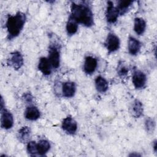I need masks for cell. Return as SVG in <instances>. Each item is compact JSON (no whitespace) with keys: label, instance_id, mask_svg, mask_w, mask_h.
I'll list each match as a JSON object with an SVG mask.
<instances>
[{"label":"cell","instance_id":"obj_8","mask_svg":"<svg viewBox=\"0 0 157 157\" xmlns=\"http://www.w3.org/2000/svg\"><path fill=\"white\" fill-rule=\"evenodd\" d=\"M7 64L15 70L20 69L23 65V58L21 53L18 51L11 53L7 59Z\"/></svg>","mask_w":157,"mask_h":157},{"label":"cell","instance_id":"obj_25","mask_svg":"<svg viewBox=\"0 0 157 157\" xmlns=\"http://www.w3.org/2000/svg\"><path fill=\"white\" fill-rule=\"evenodd\" d=\"M23 99H24V101H25L26 102L29 104V103H31V102H33V98L32 95H31L30 93H25V94H23Z\"/></svg>","mask_w":157,"mask_h":157},{"label":"cell","instance_id":"obj_6","mask_svg":"<svg viewBox=\"0 0 157 157\" xmlns=\"http://www.w3.org/2000/svg\"><path fill=\"white\" fill-rule=\"evenodd\" d=\"M13 117L10 112L5 108L1 109V127L5 129H10L13 125Z\"/></svg>","mask_w":157,"mask_h":157},{"label":"cell","instance_id":"obj_24","mask_svg":"<svg viewBox=\"0 0 157 157\" xmlns=\"http://www.w3.org/2000/svg\"><path fill=\"white\" fill-rule=\"evenodd\" d=\"M36 142L34 141H30L27 144V151L30 155L36 156L37 155V147H36Z\"/></svg>","mask_w":157,"mask_h":157},{"label":"cell","instance_id":"obj_7","mask_svg":"<svg viewBox=\"0 0 157 157\" xmlns=\"http://www.w3.org/2000/svg\"><path fill=\"white\" fill-rule=\"evenodd\" d=\"M62 129L67 134H74L77 130V121L71 116L64 118L61 123Z\"/></svg>","mask_w":157,"mask_h":157},{"label":"cell","instance_id":"obj_21","mask_svg":"<svg viewBox=\"0 0 157 157\" xmlns=\"http://www.w3.org/2000/svg\"><path fill=\"white\" fill-rule=\"evenodd\" d=\"M132 1H120L116 7L117 8L120 15H123L127 12L128 9L133 4Z\"/></svg>","mask_w":157,"mask_h":157},{"label":"cell","instance_id":"obj_14","mask_svg":"<svg viewBox=\"0 0 157 157\" xmlns=\"http://www.w3.org/2000/svg\"><path fill=\"white\" fill-rule=\"evenodd\" d=\"M25 118L31 121H34L39 119L40 117L39 110L34 105H29L26 107L25 112Z\"/></svg>","mask_w":157,"mask_h":157},{"label":"cell","instance_id":"obj_26","mask_svg":"<svg viewBox=\"0 0 157 157\" xmlns=\"http://www.w3.org/2000/svg\"><path fill=\"white\" fill-rule=\"evenodd\" d=\"M153 148L155 151H156V140H155L153 142Z\"/></svg>","mask_w":157,"mask_h":157},{"label":"cell","instance_id":"obj_12","mask_svg":"<svg viewBox=\"0 0 157 157\" xmlns=\"http://www.w3.org/2000/svg\"><path fill=\"white\" fill-rule=\"evenodd\" d=\"M38 69L44 75H48L52 72V65L48 59V58L41 57L39 59L38 63Z\"/></svg>","mask_w":157,"mask_h":157},{"label":"cell","instance_id":"obj_23","mask_svg":"<svg viewBox=\"0 0 157 157\" xmlns=\"http://www.w3.org/2000/svg\"><path fill=\"white\" fill-rule=\"evenodd\" d=\"M145 126L147 132L153 133L155 129V121L151 118H147L145 121Z\"/></svg>","mask_w":157,"mask_h":157},{"label":"cell","instance_id":"obj_17","mask_svg":"<svg viewBox=\"0 0 157 157\" xmlns=\"http://www.w3.org/2000/svg\"><path fill=\"white\" fill-rule=\"evenodd\" d=\"M36 147L37 155L43 156L50 149V144L47 140L42 139L36 144Z\"/></svg>","mask_w":157,"mask_h":157},{"label":"cell","instance_id":"obj_20","mask_svg":"<svg viewBox=\"0 0 157 157\" xmlns=\"http://www.w3.org/2000/svg\"><path fill=\"white\" fill-rule=\"evenodd\" d=\"M78 30V23L71 16H69L67 24L66 31L68 35L72 36L75 34Z\"/></svg>","mask_w":157,"mask_h":157},{"label":"cell","instance_id":"obj_22","mask_svg":"<svg viewBox=\"0 0 157 157\" xmlns=\"http://www.w3.org/2000/svg\"><path fill=\"white\" fill-rule=\"evenodd\" d=\"M128 67L123 63V61L119 62L117 66V74L120 77H123L128 74Z\"/></svg>","mask_w":157,"mask_h":157},{"label":"cell","instance_id":"obj_1","mask_svg":"<svg viewBox=\"0 0 157 157\" xmlns=\"http://www.w3.org/2000/svg\"><path fill=\"white\" fill-rule=\"evenodd\" d=\"M71 17L78 23L86 27H91L94 25L93 13L91 8L85 4L71 3Z\"/></svg>","mask_w":157,"mask_h":157},{"label":"cell","instance_id":"obj_4","mask_svg":"<svg viewBox=\"0 0 157 157\" xmlns=\"http://www.w3.org/2000/svg\"><path fill=\"white\" fill-rule=\"evenodd\" d=\"M132 82L135 88L138 90L142 89L146 85V75L140 70L134 69L132 75Z\"/></svg>","mask_w":157,"mask_h":157},{"label":"cell","instance_id":"obj_2","mask_svg":"<svg viewBox=\"0 0 157 157\" xmlns=\"http://www.w3.org/2000/svg\"><path fill=\"white\" fill-rule=\"evenodd\" d=\"M26 20V15L21 12H18L15 15L8 17L6 21V28L9 39L16 37L20 34L23 28Z\"/></svg>","mask_w":157,"mask_h":157},{"label":"cell","instance_id":"obj_3","mask_svg":"<svg viewBox=\"0 0 157 157\" xmlns=\"http://www.w3.org/2000/svg\"><path fill=\"white\" fill-rule=\"evenodd\" d=\"M104 45L109 53L114 52L120 48V39L113 33H109L107 36Z\"/></svg>","mask_w":157,"mask_h":157},{"label":"cell","instance_id":"obj_11","mask_svg":"<svg viewBox=\"0 0 157 157\" xmlns=\"http://www.w3.org/2000/svg\"><path fill=\"white\" fill-rule=\"evenodd\" d=\"M76 91V86L73 82H66L63 83L61 91L63 96L65 98H70L74 96Z\"/></svg>","mask_w":157,"mask_h":157},{"label":"cell","instance_id":"obj_10","mask_svg":"<svg viewBox=\"0 0 157 157\" xmlns=\"http://www.w3.org/2000/svg\"><path fill=\"white\" fill-rule=\"evenodd\" d=\"M98 66L97 59L91 56H88L85 58L83 64V71L86 74H92L94 73Z\"/></svg>","mask_w":157,"mask_h":157},{"label":"cell","instance_id":"obj_9","mask_svg":"<svg viewBox=\"0 0 157 157\" xmlns=\"http://www.w3.org/2000/svg\"><path fill=\"white\" fill-rule=\"evenodd\" d=\"M119 15V12L117 8L114 6L113 3L112 1H108L105 12V17L107 22L109 23H115Z\"/></svg>","mask_w":157,"mask_h":157},{"label":"cell","instance_id":"obj_16","mask_svg":"<svg viewBox=\"0 0 157 157\" xmlns=\"http://www.w3.org/2000/svg\"><path fill=\"white\" fill-rule=\"evenodd\" d=\"M95 86L98 91L99 93H105L109 88V83L107 81L101 76H98L95 78Z\"/></svg>","mask_w":157,"mask_h":157},{"label":"cell","instance_id":"obj_15","mask_svg":"<svg viewBox=\"0 0 157 157\" xmlns=\"http://www.w3.org/2000/svg\"><path fill=\"white\" fill-rule=\"evenodd\" d=\"M146 29L145 21L139 17L135 18L134 22V31L137 35H142Z\"/></svg>","mask_w":157,"mask_h":157},{"label":"cell","instance_id":"obj_19","mask_svg":"<svg viewBox=\"0 0 157 157\" xmlns=\"http://www.w3.org/2000/svg\"><path fill=\"white\" fill-rule=\"evenodd\" d=\"M144 108L142 103L138 99H135L132 105V113L135 118H139L143 115Z\"/></svg>","mask_w":157,"mask_h":157},{"label":"cell","instance_id":"obj_13","mask_svg":"<svg viewBox=\"0 0 157 157\" xmlns=\"http://www.w3.org/2000/svg\"><path fill=\"white\" fill-rule=\"evenodd\" d=\"M128 52L131 55H137L141 48V43L139 40L133 37H129L128 42Z\"/></svg>","mask_w":157,"mask_h":157},{"label":"cell","instance_id":"obj_5","mask_svg":"<svg viewBox=\"0 0 157 157\" xmlns=\"http://www.w3.org/2000/svg\"><path fill=\"white\" fill-rule=\"evenodd\" d=\"M48 59L53 68L57 69L60 64V52L55 45H50L48 49Z\"/></svg>","mask_w":157,"mask_h":157},{"label":"cell","instance_id":"obj_18","mask_svg":"<svg viewBox=\"0 0 157 157\" xmlns=\"http://www.w3.org/2000/svg\"><path fill=\"white\" fill-rule=\"evenodd\" d=\"M31 136V129L28 126H23L20 129L17 133V137L18 140L22 142L25 143L28 142Z\"/></svg>","mask_w":157,"mask_h":157}]
</instances>
